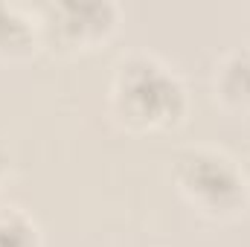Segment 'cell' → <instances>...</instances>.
<instances>
[{"label":"cell","instance_id":"obj_3","mask_svg":"<svg viewBox=\"0 0 250 247\" xmlns=\"http://www.w3.org/2000/svg\"><path fill=\"white\" fill-rule=\"evenodd\" d=\"M26 38V26L6 9V6H0V41L6 44H21Z\"/></svg>","mask_w":250,"mask_h":247},{"label":"cell","instance_id":"obj_1","mask_svg":"<svg viewBox=\"0 0 250 247\" xmlns=\"http://www.w3.org/2000/svg\"><path fill=\"white\" fill-rule=\"evenodd\" d=\"M181 172H184V184L195 189L201 198L221 201V198H236V192H239V181H236L233 169L221 157L192 154L189 163L181 166Z\"/></svg>","mask_w":250,"mask_h":247},{"label":"cell","instance_id":"obj_2","mask_svg":"<svg viewBox=\"0 0 250 247\" xmlns=\"http://www.w3.org/2000/svg\"><path fill=\"white\" fill-rule=\"evenodd\" d=\"M32 230L18 215L0 218V247H32Z\"/></svg>","mask_w":250,"mask_h":247}]
</instances>
